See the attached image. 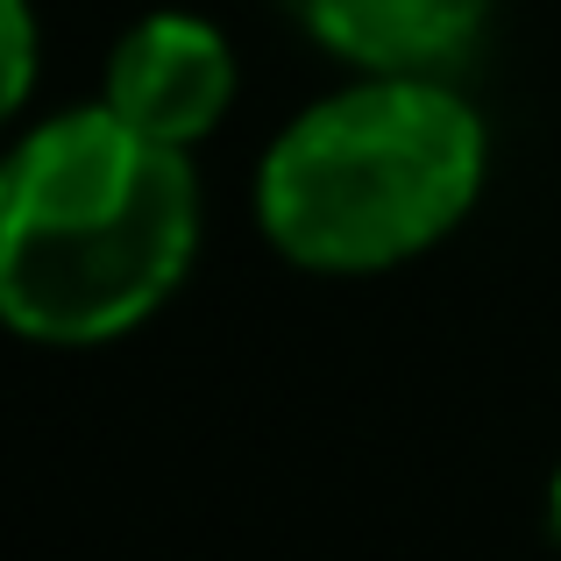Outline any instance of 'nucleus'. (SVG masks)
Listing matches in <instances>:
<instances>
[{
    "instance_id": "nucleus-6",
    "label": "nucleus",
    "mask_w": 561,
    "mask_h": 561,
    "mask_svg": "<svg viewBox=\"0 0 561 561\" xmlns=\"http://www.w3.org/2000/svg\"><path fill=\"white\" fill-rule=\"evenodd\" d=\"M548 512H554V534H561V469H554V497H548Z\"/></svg>"
},
{
    "instance_id": "nucleus-2",
    "label": "nucleus",
    "mask_w": 561,
    "mask_h": 561,
    "mask_svg": "<svg viewBox=\"0 0 561 561\" xmlns=\"http://www.w3.org/2000/svg\"><path fill=\"white\" fill-rule=\"evenodd\" d=\"M491 136L455 85L363 71L313 100L256 171V220L277 256L363 277L434 249L483 192Z\"/></svg>"
},
{
    "instance_id": "nucleus-4",
    "label": "nucleus",
    "mask_w": 561,
    "mask_h": 561,
    "mask_svg": "<svg viewBox=\"0 0 561 561\" xmlns=\"http://www.w3.org/2000/svg\"><path fill=\"white\" fill-rule=\"evenodd\" d=\"M313 43L348 57L356 71H420L440 79V65L477 43L491 0H285Z\"/></svg>"
},
{
    "instance_id": "nucleus-5",
    "label": "nucleus",
    "mask_w": 561,
    "mask_h": 561,
    "mask_svg": "<svg viewBox=\"0 0 561 561\" xmlns=\"http://www.w3.org/2000/svg\"><path fill=\"white\" fill-rule=\"evenodd\" d=\"M28 85H36V14L28 0H0V128L14 122Z\"/></svg>"
},
{
    "instance_id": "nucleus-1",
    "label": "nucleus",
    "mask_w": 561,
    "mask_h": 561,
    "mask_svg": "<svg viewBox=\"0 0 561 561\" xmlns=\"http://www.w3.org/2000/svg\"><path fill=\"white\" fill-rule=\"evenodd\" d=\"M199 185L107 100L28 128L0 157V328L43 348L136 334L185 285Z\"/></svg>"
},
{
    "instance_id": "nucleus-3",
    "label": "nucleus",
    "mask_w": 561,
    "mask_h": 561,
    "mask_svg": "<svg viewBox=\"0 0 561 561\" xmlns=\"http://www.w3.org/2000/svg\"><path fill=\"white\" fill-rule=\"evenodd\" d=\"M100 100L150 142L192 150L199 136L220 128V114L234 100V50L199 14H179V8L142 14L107 50V93Z\"/></svg>"
}]
</instances>
